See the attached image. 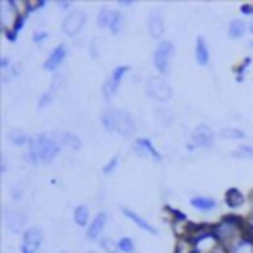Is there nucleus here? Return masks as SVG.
I'll list each match as a JSON object with an SVG mask.
<instances>
[{
	"label": "nucleus",
	"instance_id": "f257e3e1",
	"mask_svg": "<svg viewBox=\"0 0 253 253\" xmlns=\"http://www.w3.org/2000/svg\"><path fill=\"white\" fill-rule=\"evenodd\" d=\"M103 125L107 130H113L121 136H130L134 132V121L128 113L119 111V109H107L101 117Z\"/></svg>",
	"mask_w": 253,
	"mask_h": 253
},
{
	"label": "nucleus",
	"instance_id": "f03ea898",
	"mask_svg": "<svg viewBox=\"0 0 253 253\" xmlns=\"http://www.w3.org/2000/svg\"><path fill=\"white\" fill-rule=\"evenodd\" d=\"M59 152V146L55 144L53 138H49L47 134H38L36 138H32L30 142V152H28V158L34 162V164H40V162H49L57 156Z\"/></svg>",
	"mask_w": 253,
	"mask_h": 253
},
{
	"label": "nucleus",
	"instance_id": "7ed1b4c3",
	"mask_svg": "<svg viewBox=\"0 0 253 253\" xmlns=\"http://www.w3.org/2000/svg\"><path fill=\"white\" fill-rule=\"evenodd\" d=\"M239 221L235 219V217H227V219H223L217 227H215V235L219 237V241L223 243V245H229V241H233V247L237 245V243H241L243 241V237L239 235V225H237Z\"/></svg>",
	"mask_w": 253,
	"mask_h": 253
},
{
	"label": "nucleus",
	"instance_id": "20e7f679",
	"mask_svg": "<svg viewBox=\"0 0 253 253\" xmlns=\"http://www.w3.org/2000/svg\"><path fill=\"white\" fill-rule=\"evenodd\" d=\"M172 55H174L172 42L164 40V42H160L156 45V49H154V67L158 69V73L166 75L170 71V59H172Z\"/></svg>",
	"mask_w": 253,
	"mask_h": 253
},
{
	"label": "nucleus",
	"instance_id": "39448f33",
	"mask_svg": "<svg viewBox=\"0 0 253 253\" xmlns=\"http://www.w3.org/2000/svg\"><path fill=\"white\" fill-rule=\"evenodd\" d=\"M146 95L158 101H168L172 97V87L162 77H150L146 81Z\"/></svg>",
	"mask_w": 253,
	"mask_h": 253
},
{
	"label": "nucleus",
	"instance_id": "423d86ee",
	"mask_svg": "<svg viewBox=\"0 0 253 253\" xmlns=\"http://www.w3.org/2000/svg\"><path fill=\"white\" fill-rule=\"evenodd\" d=\"M0 14H2V28L4 32L10 34V38H14V30H16V18L20 16L14 2H2L0 6Z\"/></svg>",
	"mask_w": 253,
	"mask_h": 253
},
{
	"label": "nucleus",
	"instance_id": "0eeeda50",
	"mask_svg": "<svg viewBox=\"0 0 253 253\" xmlns=\"http://www.w3.org/2000/svg\"><path fill=\"white\" fill-rule=\"evenodd\" d=\"M83 26H85V12H81V10H73V12H69L67 18H65L63 24H61V28H63V32H65L67 36H75V34H79Z\"/></svg>",
	"mask_w": 253,
	"mask_h": 253
},
{
	"label": "nucleus",
	"instance_id": "6e6552de",
	"mask_svg": "<svg viewBox=\"0 0 253 253\" xmlns=\"http://www.w3.org/2000/svg\"><path fill=\"white\" fill-rule=\"evenodd\" d=\"M42 239H43L42 229L40 227H30L24 233V239H22V253H38V249L42 245Z\"/></svg>",
	"mask_w": 253,
	"mask_h": 253
},
{
	"label": "nucleus",
	"instance_id": "1a4fd4ad",
	"mask_svg": "<svg viewBox=\"0 0 253 253\" xmlns=\"http://www.w3.org/2000/svg\"><path fill=\"white\" fill-rule=\"evenodd\" d=\"M126 73H128V65H119V67H115V69L111 71L109 79H107L105 85H103V93H105V97H111V95L119 89V83H121V79H123Z\"/></svg>",
	"mask_w": 253,
	"mask_h": 253
},
{
	"label": "nucleus",
	"instance_id": "9d476101",
	"mask_svg": "<svg viewBox=\"0 0 253 253\" xmlns=\"http://www.w3.org/2000/svg\"><path fill=\"white\" fill-rule=\"evenodd\" d=\"M192 140H194L192 148L194 146H211L213 144V132H211V128L208 125H200V126L194 128Z\"/></svg>",
	"mask_w": 253,
	"mask_h": 253
},
{
	"label": "nucleus",
	"instance_id": "9b49d317",
	"mask_svg": "<svg viewBox=\"0 0 253 253\" xmlns=\"http://www.w3.org/2000/svg\"><path fill=\"white\" fill-rule=\"evenodd\" d=\"M132 146H134L136 154H140V156H150V158H154V160H162L160 152L152 146V142H150L148 138H136Z\"/></svg>",
	"mask_w": 253,
	"mask_h": 253
},
{
	"label": "nucleus",
	"instance_id": "f8f14e48",
	"mask_svg": "<svg viewBox=\"0 0 253 253\" xmlns=\"http://www.w3.org/2000/svg\"><path fill=\"white\" fill-rule=\"evenodd\" d=\"M4 221H6L8 229L20 231L24 227V223H26V215L22 211H18V210H6L4 211Z\"/></svg>",
	"mask_w": 253,
	"mask_h": 253
},
{
	"label": "nucleus",
	"instance_id": "ddd939ff",
	"mask_svg": "<svg viewBox=\"0 0 253 253\" xmlns=\"http://www.w3.org/2000/svg\"><path fill=\"white\" fill-rule=\"evenodd\" d=\"M105 221H107V213H105V211H99V213L95 215L93 223H89V227H87V237H89L91 241H95V239L99 237V233H101L103 227H105Z\"/></svg>",
	"mask_w": 253,
	"mask_h": 253
},
{
	"label": "nucleus",
	"instance_id": "4468645a",
	"mask_svg": "<svg viewBox=\"0 0 253 253\" xmlns=\"http://www.w3.org/2000/svg\"><path fill=\"white\" fill-rule=\"evenodd\" d=\"M65 55H67V47H65V45H57V47L49 53V57L45 59V65H43V67L49 69V71H53V69L65 59Z\"/></svg>",
	"mask_w": 253,
	"mask_h": 253
},
{
	"label": "nucleus",
	"instance_id": "2eb2a0df",
	"mask_svg": "<svg viewBox=\"0 0 253 253\" xmlns=\"http://www.w3.org/2000/svg\"><path fill=\"white\" fill-rule=\"evenodd\" d=\"M148 32L152 38H160L164 34V24H162V16L160 12H150V18H148Z\"/></svg>",
	"mask_w": 253,
	"mask_h": 253
},
{
	"label": "nucleus",
	"instance_id": "dca6fc26",
	"mask_svg": "<svg viewBox=\"0 0 253 253\" xmlns=\"http://www.w3.org/2000/svg\"><path fill=\"white\" fill-rule=\"evenodd\" d=\"M123 213H125L126 217H130V219H132V221H134L138 227H142L144 231H148V233H156V229H154V227H152V225H150V223H148L144 217H140L136 211H132L130 208H123Z\"/></svg>",
	"mask_w": 253,
	"mask_h": 253
},
{
	"label": "nucleus",
	"instance_id": "f3484780",
	"mask_svg": "<svg viewBox=\"0 0 253 253\" xmlns=\"http://www.w3.org/2000/svg\"><path fill=\"white\" fill-rule=\"evenodd\" d=\"M196 61L200 65H208V61H210V53H208V45H206L204 38H198V42H196Z\"/></svg>",
	"mask_w": 253,
	"mask_h": 253
},
{
	"label": "nucleus",
	"instance_id": "a211bd4d",
	"mask_svg": "<svg viewBox=\"0 0 253 253\" xmlns=\"http://www.w3.org/2000/svg\"><path fill=\"white\" fill-rule=\"evenodd\" d=\"M192 206L198 210H213L215 208V200L213 198H206V196H194L192 198Z\"/></svg>",
	"mask_w": 253,
	"mask_h": 253
},
{
	"label": "nucleus",
	"instance_id": "6ab92c4d",
	"mask_svg": "<svg viewBox=\"0 0 253 253\" xmlns=\"http://www.w3.org/2000/svg\"><path fill=\"white\" fill-rule=\"evenodd\" d=\"M225 202H227L229 208H239V206L243 204V196H241L239 190L231 188V190H227V194H225Z\"/></svg>",
	"mask_w": 253,
	"mask_h": 253
},
{
	"label": "nucleus",
	"instance_id": "aec40b11",
	"mask_svg": "<svg viewBox=\"0 0 253 253\" xmlns=\"http://www.w3.org/2000/svg\"><path fill=\"white\" fill-rule=\"evenodd\" d=\"M73 219H75L77 225H87V221H89V210H87V206H77L75 208V213H73Z\"/></svg>",
	"mask_w": 253,
	"mask_h": 253
},
{
	"label": "nucleus",
	"instance_id": "412c9836",
	"mask_svg": "<svg viewBox=\"0 0 253 253\" xmlns=\"http://www.w3.org/2000/svg\"><path fill=\"white\" fill-rule=\"evenodd\" d=\"M123 22H125V20H123V14H121V12H117V10H115V12H111L109 28H111V32H113V34H119V32H121Z\"/></svg>",
	"mask_w": 253,
	"mask_h": 253
},
{
	"label": "nucleus",
	"instance_id": "4be33fe9",
	"mask_svg": "<svg viewBox=\"0 0 253 253\" xmlns=\"http://www.w3.org/2000/svg\"><path fill=\"white\" fill-rule=\"evenodd\" d=\"M243 32H245V22L243 20H233L231 24H229V38H241L243 36Z\"/></svg>",
	"mask_w": 253,
	"mask_h": 253
},
{
	"label": "nucleus",
	"instance_id": "5701e85b",
	"mask_svg": "<svg viewBox=\"0 0 253 253\" xmlns=\"http://www.w3.org/2000/svg\"><path fill=\"white\" fill-rule=\"evenodd\" d=\"M231 253H253V241L243 239L241 243H237V245L231 249Z\"/></svg>",
	"mask_w": 253,
	"mask_h": 253
},
{
	"label": "nucleus",
	"instance_id": "b1692460",
	"mask_svg": "<svg viewBox=\"0 0 253 253\" xmlns=\"http://www.w3.org/2000/svg\"><path fill=\"white\" fill-rule=\"evenodd\" d=\"M221 136H225V138H243L245 134L239 128H221Z\"/></svg>",
	"mask_w": 253,
	"mask_h": 253
},
{
	"label": "nucleus",
	"instance_id": "393cba45",
	"mask_svg": "<svg viewBox=\"0 0 253 253\" xmlns=\"http://www.w3.org/2000/svg\"><path fill=\"white\" fill-rule=\"evenodd\" d=\"M63 144H67L69 148H79V146H81V140H79L77 136L65 132V134H63Z\"/></svg>",
	"mask_w": 253,
	"mask_h": 253
},
{
	"label": "nucleus",
	"instance_id": "a878e982",
	"mask_svg": "<svg viewBox=\"0 0 253 253\" xmlns=\"http://www.w3.org/2000/svg\"><path fill=\"white\" fill-rule=\"evenodd\" d=\"M119 249L125 251V253H132V251H134V243H132V239H130V237H123V239L119 241Z\"/></svg>",
	"mask_w": 253,
	"mask_h": 253
},
{
	"label": "nucleus",
	"instance_id": "bb28decb",
	"mask_svg": "<svg viewBox=\"0 0 253 253\" xmlns=\"http://www.w3.org/2000/svg\"><path fill=\"white\" fill-rule=\"evenodd\" d=\"M109 20H111V10L109 8H101V12H99V26H109Z\"/></svg>",
	"mask_w": 253,
	"mask_h": 253
},
{
	"label": "nucleus",
	"instance_id": "cd10ccee",
	"mask_svg": "<svg viewBox=\"0 0 253 253\" xmlns=\"http://www.w3.org/2000/svg\"><path fill=\"white\" fill-rule=\"evenodd\" d=\"M101 245H103V249H105V251H109V253H117V249H119V245H117L115 241H111L109 237L101 239Z\"/></svg>",
	"mask_w": 253,
	"mask_h": 253
},
{
	"label": "nucleus",
	"instance_id": "c85d7f7f",
	"mask_svg": "<svg viewBox=\"0 0 253 253\" xmlns=\"http://www.w3.org/2000/svg\"><path fill=\"white\" fill-rule=\"evenodd\" d=\"M231 156H253V146H241L235 152H231Z\"/></svg>",
	"mask_w": 253,
	"mask_h": 253
},
{
	"label": "nucleus",
	"instance_id": "c756f323",
	"mask_svg": "<svg viewBox=\"0 0 253 253\" xmlns=\"http://www.w3.org/2000/svg\"><path fill=\"white\" fill-rule=\"evenodd\" d=\"M115 166H117V156H115V158H113V160H111V162H109V164L103 168V172H105V174H111V172L115 170Z\"/></svg>",
	"mask_w": 253,
	"mask_h": 253
},
{
	"label": "nucleus",
	"instance_id": "7c9ffc66",
	"mask_svg": "<svg viewBox=\"0 0 253 253\" xmlns=\"http://www.w3.org/2000/svg\"><path fill=\"white\" fill-rule=\"evenodd\" d=\"M91 55H93V57L99 55V40H93V42H91Z\"/></svg>",
	"mask_w": 253,
	"mask_h": 253
},
{
	"label": "nucleus",
	"instance_id": "2f4dec72",
	"mask_svg": "<svg viewBox=\"0 0 253 253\" xmlns=\"http://www.w3.org/2000/svg\"><path fill=\"white\" fill-rule=\"evenodd\" d=\"M49 101H51V91H47V93L42 95V99H40V107H45V103H49Z\"/></svg>",
	"mask_w": 253,
	"mask_h": 253
},
{
	"label": "nucleus",
	"instance_id": "473e14b6",
	"mask_svg": "<svg viewBox=\"0 0 253 253\" xmlns=\"http://www.w3.org/2000/svg\"><path fill=\"white\" fill-rule=\"evenodd\" d=\"M45 38H47V34H45V32H36V36H34V42H36V43H40V42H43Z\"/></svg>",
	"mask_w": 253,
	"mask_h": 253
},
{
	"label": "nucleus",
	"instance_id": "72a5a7b5",
	"mask_svg": "<svg viewBox=\"0 0 253 253\" xmlns=\"http://www.w3.org/2000/svg\"><path fill=\"white\" fill-rule=\"evenodd\" d=\"M10 138H12V140H16V142H24V140H26V136H24V134H20V132H18V134H16V132H12V134H10Z\"/></svg>",
	"mask_w": 253,
	"mask_h": 253
},
{
	"label": "nucleus",
	"instance_id": "f704fd0d",
	"mask_svg": "<svg viewBox=\"0 0 253 253\" xmlns=\"http://www.w3.org/2000/svg\"><path fill=\"white\" fill-rule=\"evenodd\" d=\"M0 63H2V65H0L2 69H8V57H2V59H0Z\"/></svg>",
	"mask_w": 253,
	"mask_h": 253
},
{
	"label": "nucleus",
	"instance_id": "c9c22d12",
	"mask_svg": "<svg viewBox=\"0 0 253 253\" xmlns=\"http://www.w3.org/2000/svg\"><path fill=\"white\" fill-rule=\"evenodd\" d=\"M215 253H225V249H223V247H221V249H217V251H215Z\"/></svg>",
	"mask_w": 253,
	"mask_h": 253
},
{
	"label": "nucleus",
	"instance_id": "e433bc0d",
	"mask_svg": "<svg viewBox=\"0 0 253 253\" xmlns=\"http://www.w3.org/2000/svg\"><path fill=\"white\" fill-rule=\"evenodd\" d=\"M251 32H253V22H251Z\"/></svg>",
	"mask_w": 253,
	"mask_h": 253
},
{
	"label": "nucleus",
	"instance_id": "4c0bfd02",
	"mask_svg": "<svg viewBox=\"0 0 253 253\" xmlns=\"http://www.w3.org/2000/svg\"><path fill=\"white\" fill-rule=\"evenodd\" d=\"M87 253H93V251H87Z\"/></svg>",
	"mask_w": 253,
	"mask_h": 253
},
{
	"label": "nucleus",
	"instance_id": "58836bf2",
	"mask_svg": "<svg viewBox=\"0 0 253 253\" xmlns=\"http://www.w3.org/2000/svg\"><path fill=\"white\" fill-rule=\"evenodd\" d=\"M61 253H65V251H61Z\"/></svg>",
	"mask_w": 253,
	"mask_h": 253
}]
</instances>
